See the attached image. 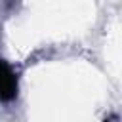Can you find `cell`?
Instances as JSON below:
<instances>
[{"instance_id": "obj_1", "label": "cell", "mask_w": 122, "mask_h": 122, "mask_svg": "<svg viewBox=\"0 0 122 122\" xmlns=\"http://www.w3.org/2000/svg\"><path fill=\"white\" fill-rule=\"evenodd\" d=\"M17 95V76L13 69L0 59V99L11 101Z\"/></svg>"}]
</instances>
